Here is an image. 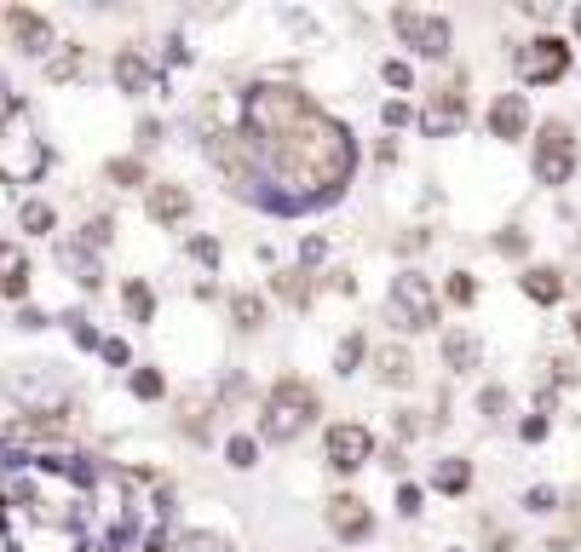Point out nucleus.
Masks as SVG:
<instances>
[{"instance_id": "nucleus-19", "label": "nucleus", "mask_w": 581, "mask_h": 552, "mask_svg": "<svg viewBox=\"0 0 581 552\" xmlns=\"http://www.w3.org/2000/svg\"><path fill=\"white\" fill-rule=\"evenodd\" d=\"M443 357H449V368H472L478 363V340L472 334H443Z\"/></svg>"}, {"instance_id": "nucleus-14", "label": "nucleus", "mask_w": 581, "mask_h": 552, "mask_svg": "<svg viewBox=\"0 0 581 552\" xmlns=\"http://www.w3.org/2000/svg\"><path fill=\"white\" fill-rule=\"evenodd\" d=\"M29 288V259H24V248L18 242H0V294H24Z\"/></svg>"}, {"instance_id": "nucleus-17", "label": "nucleus", "mask_w": 581, "mask_h": 552, "mask_svg": "<svg viewBox=\"0 0 581 552\" xmlns=\"http://www.w3.org/2000/svg\"><path fill=\"white\" fill-rule=\"evenodd\" d=\"M374 368H380V380H386V386H409V380H415V357H409L403 345H380Z\"/></svg>"}, {"instance_id": "nucleus-35", "label": "nucleus", "mask_w": 581, "mask_h": 552, "mask_svg": "<svg viewBox=\"0 0 581 552\" xmlns=\"http://www.w3.org/2000/svg\"><path fill=\"white\" fill-rule=\"evenodd\" d=\"M524 506H530V512H553L558 495H553V489H530V495H524Z\"/></svg>"}, {"instance_id": "nucleus-42", "label": "nucleus", "mask_w": 581, "mask_h": 552, "mask_svg": "<svg viewBox=\"0 0 581 552\" xmlns=\"http://www.w3.org/2000/svg\"><path fill=\"white\" fill-rule=\"evenodd\" d=\"M87 242H93V248H104V242H110V219H93V225H87Z\"/></svg>"}, {"instance_id": "nucleus-11", "label": "nucleus", "mask_w": 581, "mask_h": 552, "mask_svg": "<svg viewBox=\"0 0 581 552\" xmlns=\"http://www.w3.org/2000/svg\"><path fill=\"white\" fill-rule=\"evenodd\" d=\"M530 127V104H524V92H501L495 104H489V133L495 138H524Z\"/></svg>"}, {"instance_id": "nucleus-12", "label": "nucleus", "mask_w": 581, "mask_h": 552, "mask_svg": "<svg viewBox=\"0 0 581 552\" xmlns=\"http://www.w3.org/2000/svg\"><path fill=\"white\" fill-rule=\"evenodd\" d=\"M6 29H12V35H18V46H24V52H35V58H41V52L52 46V23L41 18V12H24V6H12V12H6Z\"/></svg>"}, {"instance_id": "nucleus-39", "label": "nucleus", "mask_w": 581, "mask_h": 552, "mask_svg": "<svg viewBox=\"0 0 581 552\" xmlns=\"http://www.w3.org/2000/svg\"><path fill=\"white\" fill-rule=\"evenodd\" d=\"M70 334L81 345H98V334H93V322H87V317H70Z\"/></svg>"}, {"instance_id": "nucleus-41", "label": "nucleus", "mask_w": 581, "mask_h": 552, "mask_svg": "<svg viewBox=\"0 0 581 552\" xmlns=\"http://www.w3.org/2000/svg\"><path fill=\"white\" fill-rule=\"evenodd\" d=\"M323 253H328V242H323V236H311V242H305V248H300V259H305V265H317Z\"/></svg>"}, {"instance_id": "nucleus-36", "label": "nucleus", "mask_w": 581, "mask_h": 552, "mask_svg": "<svg viewBox=\"0 0 581 552\" xmlns=\"http://www.w3.org/2000/svg\"><path fill=\"white\" fill-rule=\"evenodd\" d=\"M179 552H225V547H219L213 535H185V541H179Z\"/></svg>"}, {"instance_id": "nucleus-44", "label": "nucleus", "mask_w": 581, "mask_h": 552, "mask_svg": "<svg viewBox=\"0 0 581 552\" xmlns=\"http://www.w3.org/2000/svg\"><path fill=\"white\" fill-rule=\"evenodd\" d=\"M18 328H47V317H41L35 305H24V311H18Z\"/></svg>"}, {"instance_id": "nucleus-33", "label": "nucleus", "mask_w": 581, "mask_h": 552, "mask_svg": "<svg viewBox=\"0 0 581 552\" xmlns=\"http://www.w3.org/2000/svg\"><path fill=\"white\" fill-rule=\"evenodd\" d=\"M386 81H392V87H409V81H415V69L403 64V58H386Z\"/></svg>"}, {"instance_id": "nucleus-9", "label": "nucleus", "mask_w": 581, "mask_h": 552, "mask_svg": "<svg viewBox=\"0 0 581 552\" xmlns=\"http://www.w3.org/2000/svg\"><path fill=\"white\" fill-rule=\"evenodd\" d=\"M328 529H334L340 541H369V529H374L369 501H357V495H334V501H328Z\"/></svg>"}, {"instance_id": "nucleus-6", "label": "nucleus", "mask_w": 581, "mask_h": 552, "mask_svg": "<svg viewBox=\"0 0 581 552\" xmlns=\"http://www.w3.org/2000/svg\"><path fill=\"white\" fill-rule=\"evenodd\" d=\"M392 29H397V35H403L409 46H415L420 58H443V52H449V23H443L438 12L397 6V12H392Z\"/></svg>"}, {"instance_id": "nucleus-47", "label": "nucleus", "mask_w": 581, "mask_h": 552, "mask_svg": "<svg viewBox=\"0 0 581 552\" xmlns=\"http://www.w3.org/2000/svg\"><path fill=\"white\" fill-rule=\"evenodd\" d=\"M576 29H581V6H576Z\"/></svg>"}, {"instance_id": "nucleus-29", "label": "nucleus", "mask_w": 581, "mask_h": 552, "mask_svg": "<svg viewBox=\"0 0 581 552\" xmlns=\"http://www.w3.org/2000/svg\"><path fill=\"white\" fill-rule=\"evenodd\" d=\"M478 409H484L489 420H501V414H507V391H501V386H484V397H478Z\"/></svg>"}, {"instance_id": "nucleus-46", "label": "nucleus", "mask_w": 581, "mask_h": 552, "mask_svg": "<svg viewBox=\"0 0 581 552\" xmlns=\"http://www.w3.org/2000/svg\"><path fill=\"white\" fill-rule=\"evenodd\" d=\"M570 334H576V340H581V311H576V322H570Z\"/></svg>"}, {"instance_id": "nucleus-16", "label": "nucleus", "mask_w": 581, "mask_h": 552, "mask_svg": "<svg viewBox=\"0 0 581 552\" xmlns=\"http://www.w3.org/2000/svg\"><path fill=\"white\" fill-rule=\"evenodd\" d=\"M58 265H64V271H75V282H81V288H98V282H104L98 259L81 248V242H58Z\"/></svg>"}, {"instance_id": "nucleus-8", "label": "nucleus", "mask_w": 581, "mask_h": 552, "mask_svg": "<svg viewBox=\"0 0 581 552\" xmlns=\"http://www.w3.org/2000/svg\"><path fill=\"white\" fill-rule=\"evenodd\" d=\"M369 449H374V437H369V426H328V443H323V455H328V466L334 472H357L363 460H369Z\"/></svg>"}, {"instance_id": "nucleus-4", "label": "nucleus", "mask_w": 581, "mask_h": 552, "mask_svg": "<svg viewBox=\"0 0 581 552\" xmlns=\"http://www.w3.org/2000/svg\"><path fill=\"white\" fill-rule=\"evenodd\" d=\"M386 311H392L397 328L420 334V328H432V322H438V288H432V282H426L420 271H403V276H392Z\"/></svg>"}, {"instance_id": "nucleus-34", "label": "nucleus", "mask_w": 581, "mask_h": 552, "mask_svg": "<svg viewBox=\"0 0 581 552\" xmlns=\"http://www.w3.org/2000/svg\"><path fill=\"white\" fill-rule=\"evenodd\" d=\"M190 253H196L202 265H219V242H213V236H196V242H190Z\"/></svg>"}, {"instance_id": "nucleus-3", "label": "nucleus", "mask_w": 581, "mask_h": 552, "mask_svg": "<svg viewBox=\"0 0 581 552\" xmlns=\"http://www.w3.org/2000/svg\"><path fill=\"white\" fill-rule=\"evenodd\" d=\"M311 420H317V391L305 386V380H277L271 403H265V420H259V432L271 437V443H294Z\"/></svg>"}, {"instance_id": "nucleus-37", "label": "nucleus", "mask_w": 581, "mask_h": 552, "mask_svg": "<svg viewBox=\"0 0 581 552\" xmlns=\"http://www.w3.org/2000/svg\"><path fill=\"white\" fill-rule=\"evenodd\" d=\"M98 351H104V363H127V357H133L127 340H98Z\"/></svg>"}, {"instance_id": "nucleus-43", "label": "nucleus", "mask_w": 581, "mask_h": 552, "mask_svg": "<svg viewBox=\"0 0 581 552\" xmlns=\"http://www.w3.org/2000/svg\"><path fill=\"white\" fill-rule=\"evenodd\" d=\"M541 437H547V420H541V414H530V420H524V443H541Z\"/></svg>"}, {"instance_id": "nucleus-24", "label": "nucleus", "mask_w": 581, "mask_h": 552, "mask_svg": "<svg viewBox=\"0 0 581 552\" xmlns=\"http://www.w3.org/2000/svg\"><path fill=\"white\" fill-rule=\"evenodd\" d=\"M357 363H363V334H346V340H340V351H334V368H340V374H351Z\"/></svg>"}, {"instance_id": "nucleus-7", "label": "nucleus", "mask_w": 581, "mask_h": 552, "mask_svg": "<svg viewBox=\"0 0 581 552\" xmlns=\"http://www.w3.org/2000/svg\"><path fill=\"white\" fill-rule=\"evenodd\" d=\"M570 69V46L558 41V35H535L524 52H518V75L530 81V87H547V81H558Z\"/></svg>"}, {"instance_id": "nucleus-45", "label": "nucleus", "mask_w": 581, "mask_h": 552, "mask_svg": "<svg viewBox=\"0 0 581 552\" xmlns=\"http://www.w3.org/2000/svg\"><path fill=\"white\" fill-rule=\"evenodd\" d=\"M12 110H18V98H12V87H6V75H0V121H6Z\"/></svg>"}, {"instance_id": "nucleus-40", "label": "nucleus", "mask_w": 581, "mask_h": 552, "mask_svg": "<svg viewBox=\"0 0 581 552\" xmlns=\"http://www.w3.org/2000/svg\"><path fill=\"white\" fill-rule=\"evenodd\" d=\"M495 248H501V253H524V236H518V230H501V236H495Z\"/></svg>"}, {"instance_id": "nucleus-5", "label": "nucleus", "mask_w": 581, "mask_h": 552, "mask_svg": "<svg viewBox=\"0 0 581 552\" xmlns=\"http://www.w3.org/2000/svg\"><path fill=\"white\" fill-rule=\"evenodd\" d=\"M570 173H576V138H570L564 121H547L541 138H535V179H541V184H564Z\"/></svg>"}, {"instance_id": "nucleus-20", "label": "nucleus", "mask_w": 581, "mask_h": 552, "mask_svg": "<svg viewBox=\"0 0 581 552\" xmlns=\"http://www.w3.org/2000/svg\"><path fill=\"white\" fill-rule=\"evenodd\" d=\"M466 483H472V466H466L461 455H449V460L438 466V489H443V495H461Z\"/></svg>"}, {"instance_id": "nucleus-23", "label": "nucleus", "mask_w": 581, "mask_h": 552, "mask_svg": "<svg viewBox=\"0 0 581 552\" xmlns=\"http://www.w3.org/2000/svg\"><path fill=\"white\" fill-rule=\"evenodd\" d=\"M127 311H133L139 322L156 317V299H150V288H144V282H127Z\"/></svg>"}, {"instance_id": "nucleus-27", "label": "nucleus", "mask_w": 581, "mask_h": 552, "mask_svg": "<svg viewBox=\"0 0 581 552\" xmlns=\"http://www.w3.org/2000/svg\"><path fill=\"white\" fill-rule=\"evenodd\" d=\"M133 397H144V403L162 397V368H139V374H133Z\"/></svg>"}, {"instance_id": "nucleus-22", "label": "nucleus", "mask_w": 581, "mask_h": 552, "mask_svg": "<svg viewBox=\"0 0 581 552\" xmlns=\"http://www.w3.org/2000/svg\"><path fill=\"white\" fill-rule=\"evenodd\" d=\"M277 294L288 299V305H305V299H311V282H305V271H282L277 276Z\"/></svg>"}, {"instance_id": "nucleus-21", "label": "nucleus", "mask_w": 581, "mask_h": 552, "mask_svg": "<svg viewBox=\"0 0 581 552\" xmlns=\"http://www.w3.org/2000/svg\"><path fill=\"white\" fill-rule=\"evenodd\" d=\"M231 317H236V328H259V322H265V299H259V294H236Z\"/></svg>"}, {"instance_id": "nucleus-30", "label": "nucleus", "mask_w": 581, "mask_h": 552, "mask_svg": "<svg viewBox=\"0 0 581 552\" xmlns=\"http://www.w3.org/2000/svg\"><path fill=\"white\" fill-rule=\"evenodd\" d=\"M110 179H121V184H139V179H144V167H139L133 156H127V161H110Z\"/></svg>"}, {"instance_id": "nucleus-18", "label": "nucleus", "mask_w": 581, "mask_h": 552, "mask_svg": "<svg viewBox=\"0 0 581 552\" xmlns=\"http://www.w3.org/2000/svg\"><path fill=\"white\" fill-rule=\"evenodd\" d=\"M116 81L127 92H156V69L144 64L139 52H116Z\"/></svg>"}, {"instance_id": "nucleus-28", "label": "nucleus", "mask_w": 581, "mask_h": 552, "mask_svg": "<svg viewBox=\"0 0 581 552\" xmlns=\"http://www.w3.org/2000/svg\"><path fill=\"white\" fill-rule=\"evenodd\" d=\"M449 299H455V305H472V299H478V282H472L466 271H455L449 276Z\"/></svg>"}, {"instance_id": "nucleus-10", "label": "nucleus", "mask_w": 581, "mask_h": 552, "mask_svg": "<svg viewBox=\"0 0 581 552\" xmlns=\"http://www.w3.org/2000/svg\"><path fill=\"white\" fill-rule=\"evenodd\" d=\"M461 121H466V98H461V87H443L438 98H432V104L420 110V127H426V133H432V138L455 133Z\"/></svg>"}, {"instance_id": "nucleus-26", "label": "nucleus", "mask_w": 581, "mask_h": 552, "mask_svg": "<svg viewBox=\"0 0 581 552\" xmlns=\"http://www.w3.org/2000/svg\"><path fill=\"white\" fill-rule=\"evenodd\" d=\"M18 219H24V230H52V207L47 202H18Z\"/></svg>"}, {"instance_id": "nucleus-25", "label": "nucleus", "mask_w": 581, "mask_h": 552, "mask_svg": "<svg viewBox=\"0 0 581 552\" xmlns=\"http://www.w3.org/2000/svg\"><path fill=\"white\" fill-rule=\"evenodd\" d=\"M225 455H231V466H254V460H259V443L248 432H236L231 443H225Z\"/></svg>"}, {"instance_id": "nucleus-2", "label": "nucleus", "mask_w": 581, "mask_h": 552, "mask_svg": "<svg viewBox=\"0 0 581 552\" xmlns=\"http://www.w3.org/2000/svg\"><path fill=\"white\" fill-rule=\"evenodd\" d=\"M47 173V144L35 133V121L24 110H12L0 121V179L6 184H35Z\"/></svg>"}, {"instance_id": "nucleus-31", "label": "nucleus", "mask_w": 581, "mask_h": 552, "mask_svg": "<svg viewBox=\"0 0 581 552\" xmlns=\"http://www.w3.org/2000/svg\"><path fill=\"white\" fill-rule=\"evenodd\" d=\"M75 69H81V52H64V58H52V69H47V75H52V81H70Z\"/></svg>"}, {"instance_id": "nucleus-13", "label": "nucleus", "mask_w": 581, "mask_h": 552, "mask_svg": "<svg viewBox=\"0 0 581 552\" xmlns=\"http://www.w3.org/2000/svg\"><path fill=\"white\" fill-rule=\"evenodd\" d=\"M144 207H150L156 225H185V219H190V190H185V184H156Z\"/></svg>"}, {"instance_id": "nucleus-32", "label": "nucleus", "mask_w": 581, "mask_h": 552, "mask_svg": "<svg viewBox=\"0 0 581 552\" xmlns=\"http://www.w3.org/2000/svg\"><path fill=\"white\" fill-rule=\"evenodd\" d=\"M397 512H403V518H415V512H420V489H415V483L397 489Z\"/></svg>"}, {"instance_id": "nucleus-15", "label": "nucleus", "mask_w": 581, "mask_h": 552, "mask_svg": "<svg viewBox=\"0 0 581 552\" xmlns=\"http://www.w3.org/2000/svg\"><path fill=\"white\" fill-rule=\"evenodd\" d=\"M524 294H530L535 305H558V299H564V271H553V265H530V271H524Z\"/></svg>"}, {"instance_id": "nucleus-38", "label": "nucleus", "mask_w": 581, "mask_h": 552, "mask_svg": "<svg viewBox=\"0 0 581 552\" xmlns=\"http://www.w3.org/2000/svg\"><path fill=\"white\" fill-rule=\"evenodd\" d=\"M380 121H386V127H403V121H409V104H397V98H392V104L380 110Z\"/></svg>"}, {"instance_id": "nucleus-1", "label": "nucleus", "mask_w": 581, "mask_h": 552, "mask_svg": "<svg viewBox=\"0 0 581 552\" xmlns=\"http://www.w3.org/2000/svg\"><path fill=\"white\" fill-rule=\"evenodd\" d=\"M248 150H259V161L271 167V179L288 184L282 196L294 207H305V196L328 202L351 179V161H357V144H351L346 127H334L294 87L248 92Z\"/></svg>"}]
</instances>
